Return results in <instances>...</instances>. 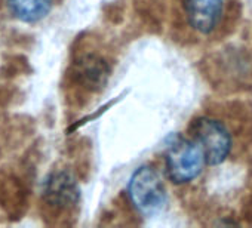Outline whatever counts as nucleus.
Returning <instances> with one entry per match:
<instances>
[{
    "label": "nucleus",
    "instance_id": "f257e3e1",
    "mask_svg": "<svg viewBox=\"0 0 252 228\" xmlns=\"http://www.w3.org/2000/svg\"><path fill=\"white\" fill-rule=\"evenodd\" d=\"M190 138L200 147L205 162L209 166H218L227 160L233 148L230 129L212 116L196 117L189 128Z\"/></svg>",
    "mask_w": 252,
    "mask_h": 228
},
{
    "label": "nucleus",
    "instance_id": "39448f33",
    "mask_svg": "<svg viewBox=\"0 0 252 228\" xmlns=\"http://www.w3.org/2000/svg\"><path fill=\"white\" fill-rule=\"evenodd\" d=\"M230 0H181L189 27L202 36L212 34L224 21Z\"/></svg>",
    "mask_w": 252,
    "mask_h": 228
},
{
    "label": "nucleus",
    "instance_id": "423d86ee",
    "mask_svg": "<svg viewBox=\"0 0 252 228\" xmlns=\"http://www.w3.org/2000/svg\"><path fill=\"white\" fill-rule=\"evenodd\" d=\"M108 64L104 58L95 54L82 55L73 68L74 80L86 89H98L105 85L108 79Z\"/></svg>",
    "mask_w": 252,
    "mask_h": 228
},
{
    "label": "nucleus",
    "instance_id": "20e7f679",
    "mask_svg": "<svg viewBox=\"0 0 252 228\" xmlns=\"http://www.w3.org/2000/svg\"><path fill=\"white\" fill-rule=\"evenodd\" d=\"M42 199L57 212L71 210L80 200V188L74 175L65 169L51 172L42 184Z\"/></svg>",
    "mask_w": 252,
    "mask_h": 228
},
{
    "label": "nucleus",
    "instance_id": "0eeeda50",
    "mask_svg": "<svg viewBox=\"0 0 252 228\" xmlns=\"http://www.w3.org/2000/svg\"><path fill=\"white\" fill-rule=\"evenodd\" d=\"M57 0H6L12 18L23 24H37L54 9Z\"/></svg>",
    "mask_w": 252,
    "mask_h": 228
},
{
    "label": "nucleus",
    "instance_id": "7ed1b4c3",
    "mask_svg": "<svg viewBox=\"0 0 252 228\" xmlns=\"http://www.w3.org/2000/svg\"><path fill=\"white\" fill-rule=\"evenodd\" d=\"M128 196L134 207L143 215H153L166 203L163 181L152 166H141L132 173L128 184Z\"/></svg>",
    "mask_w": 252,
    "mask_h": 228
},
{
    "label": "nucleus",
    "instance_id": "f03ea898",
    "mask_svg": "<svg viewBox=\"0 0 252 228\" xmlns=\"http://www.w3.org/2000/svg\"><path fill=\"white\" fill-rule=\"evenodd\" d=\"M206 165L200 147L189 137H177L168 145L165 154V168L168 178L177 184L184 185L194 181Z\"/></svg>",
    "mask_w": 252,
    "mask_h": 228
}]
</instances>
